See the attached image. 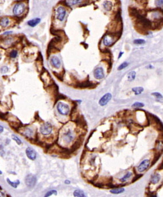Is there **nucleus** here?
Masks as SVG:
<instances>
[{
  "label": "nucleus",
  "instance_id": "nucleus-38",
  "mask_svg": "<svg viewBox=\"0 0 163 197\" xmlns=\"http://www.w3.org/2000/svg\"><path fill=\"white\" fill-rule=\"evenodd\" d=\"M0 197H5L4 194L2 193V192H0Z\"/></svg>",
  "mask_w": 163,
  "mask_h": 197
},
{
  "label": "nucleus",
  "instance_id": "nucleus-3",
  "mask_svg": "<svg viewBox=\"0 0 163 197\" xmlns=\"http://www.w3.org/2000/svg\"><path fill=\"white\" fill-rule=\"evenodd\" d=\"M39 130L42 135L44 136L49 135L52 132L53 128H52L51 123L49 122H45L40 127Z\"/></svg>",
  "mask_w": 163,
  "mask_h": 197
},
{
  "label": "nucleus",
  "instance_id": "nucleus-7",
  "mask_svg": "<svg viewBox=\"0 0 163 197\" xmlns=\"http://www.w3.org/2000/svg\"><path fill=\"white\" fill-rule=\"evenodd\" d=\"M26 154L27 157L28 158V159H30V160L34 161L36 158V152L35 151L34 149L32 147H28L26 148Z\"/></svg>",
  "mask_w": 163,
  "mask_h": 197
},
{
  "label": "nucleus",
  "instance_id": "nucleus-37",
  "mask_svg": "<svg viewBox=\"0 0 163 197\" xmlns=\"http://www.w3.org/2000/svg\"><path fill=\"white\" fill-rule=\"evenodd\" d=\"M64 183L65 184H70L71 183V181L70 180H65Z\"/></svg>",
  "mask_w": 163,
  "mask_h": 197
},
{
  "label": "nucleus",
  "instance_id": "nucleus-2",
  "mask_svg": "<svg viewBox=\"0 0 163 197\" xmlns=\"http://www.w3.org/2000/svg\"><path fill=\"white\" fill-rule=\"evenodd\" d=\"M117 39H118V37L117 35L112 34H108L105 35L104 37V44L107 47H110L115 43Z\"/></svg>",
  "mask_w": 163,
  "mask_h": 197
},
{
  "label": "nucleus",
  "instance_id": "nucleus-21",
  "mask_svg": "<svg viewBox=\"0 0 163 197\" xmlns=\"http://www.w3.org/2000/svg\"><path fill=\"white\" fill-rule=\"evenodd\" d=\"M6 181H7L8 183L10 185V186L15 188H16L17 187H18V186H19L20 184V181L19 180H16L15 181H12L10 180L9 179H8H8H6Z\"/></svg>",
  "mask_w": 163,
  "mask_h": 197
},
{
  "label": "nucleus",
  "instance_id": "nucleus-24",
  "mask_svg": "<svg viewBox=\"0 0 163 197\" xmlns=\"http://www.w3.org/2000/svg\"><path fill=\"white\" fill-rule=\"evenodd\" d=\"M135 75H136V73L135 71H131L128 74V75H127V79H128V81H132L133 80H134V79L135 78Z\"/></svg>",
  "mask_w": 163,
  "mask_h": 197
},
{
  "label": "nucleus",
  "instance_id": "nucleus-30",
  "mask_svg": "<svg viewBox=\"0 0 163 197\" xmlns=\"http://www.w3.org/2000/svg\"><path fill=\"white\" fill-rule=\"evenodd\" d=\"M134 43L137 45H140V44H144L145 43V41L142 39H137L134 41Z\"/></svg>",
  "mask_w": 163,
  "mask_h": 197
},
{
  "label": "nucleus",
  "instance_id": "nucleus-4",
  "mask_svg": "<svg viewBox=\"0 0 163 197\" xmlns=\"http://www.w3.org/2000/svg\"><path fill=\"white\" fill-rule=\"evenodd\" d=\"M57 109L58 113L63 115H67L70 111L68 105L63 102H58L57 103Z\"/></svg>",
  "mask_w": 163,
  "mask_h": 197
},
{
  "label": "nucleus",
  "instance_id": "nucleus-33",
  "mask_svg": "<svg viewBox=\"0 0 163 197\" xmlns=\"http://www.w3.org/2000/svg\"><path fill=\"white\" fill-rule=\"evenodd\" d=\"M9 70V69L7 66H2L0 69V71L1 73H6Z\"/></svg>",
  "mask_w": 163,
  "mask_h": 197
},
{
  "label": "nucleus",
  "instance_id": "nucleus-22",
  "mask_svg": "<svg viewBox=\"0 0 163 197\" xmlns=\"http://www.w3.org/2000/svg\"><path fill=\"white\" fill-rule=\"evenodd\" d=\"M104 8L106 11H110L112 8V4L110 1H106L104 3Z\"/></svg>",
  "mask_w": 163,
  "mask_h": 197
},
{
  "label": "nucleus",
  "instance_id": "nucleus-12",
  "mask_svg": "<svg viewBox=\"0 0 163 197\" xmlns=\"http://www.w3.org/2000/svg\"><path fill=\"white\" fill-rule=\"evenodd\" d=\"M94 76L97 79H101L104 77V70L102 67H98L94 71Z\"/></svg>",
  "mask_w": 163,
  "mask_h": 197
},
{
  "label": "nucleus",
  "instance_id": "nucleus-19",
  "mask_svg": "<svg viewBox=\"0 0 163 197\" xmlns=\"http://www.w3.org/2000/svg\"><path fill=\"white\" fill-rule=\"evenodd\" d=\"M9 23V20L8 17H3L0 19V25L2 27H6Z\"/></svg>",
  "mask_w": 163,
  "mask_h": 197
},
{
  "label": "nucleus",
  "instance_id": "nucleus-34",
  "mask_svg": "<svg viewBox=\"0 0 163 197\" xmlns=\"http://www.w3.org/2000/svg\"><path fill=\"white\" fill-rule=\"evenodd\" d=\"M156 5L157 7L159 8H161L163 6V1L162 0H160V1H156Z\"/></svg>",
  "mask_w": 163,
  "mask_h": 197
},
{
  "label": "nucleus",
  "instance_id": "nucleus-27",
  "mask_svg": "<svg viewBox=\"0 0 163 197\" xmlns=\"http://www.w3.org/2000/svg\"><path fill=\"white\" fill-rule=\"evenodd\" d=\"M12 138L13 140H15V142L18 145H20V144H22V142H21V140L20 139L19 137H18L17 136L15 135H12Z\"/></svg>",
  "mask_w": 163,
  "mask_h": 197
},
{
  "label": "nucleus",
  "instance_id": "nucleus-40",
  "mask_svg": "<svg viewBox=\"0 0 163 197\" xmlns=\"http://www.w3.org/2000/svg\"><path fill=\"white\" fill-rule=\"evenodd\" d=\"M11 33H12V32H11V31H10V32H6V33H4V34H11Z\"/></svg>",
  "mask_w": 163,
  "mask_h": 197
},
{
  "label": "nucleus",
  "instance_id": "nucleus-1",
  "mask_svg": "<svg viewBox=\"0 0 163 197\" xmlns=\"http://www.w3.org/2000/svg\"><path fill=\"white\" fill-rule=\"evenodd\" d=\"M75 138V133L73 130L68 129L67 131L64 132L62 136V140L65 144H69L73 142Z\"/></svg>",
  "mask_w": 163,
  "mask_h": 197
},
{
  "label": "nucleus",
  "instance_id": "nucleus-10",
  "mask_svg": "<svg viewBox=\"0 0 163 197\" xmlns=\"http://www.w3.org/2000/svg\"><path fill=\"white\" fill-rule=\"evenodd\" d=\"M112 98V95L110 93H107L105 95H104L100 100H99V104L101 106H104L107 104V103Z\"/></svg>",
  "mask_w": 163,
  "mask_h": 197
},
{
  "label": "nucleus",
  "instance_id": "nucleus-23",
  "mask_svg": "<svg viewBox=\"0 0 163 197\" xmlns=\"http://www.w3.org/2000/svg\"><path fill=\"white\" fill-rule=\"evenodd\" d=\"M132 175V173L131 172H127V173L123 176V177L121 178L120 179V181L121 182H125V181H127V180L130 179V178L131 177Z\"/></svg>",
  "mask_w": 163,
  "mask_h": 197
},
{
  "label": "nucleus",
  "instance_id": "nucleus-11",
  "mask_svg": "<svg viewBox=\"0 0 163 197\" xmlns=\"http://www.w3.org/2000/svg\"><path fill=\"white\" fill-rule=\"evenodd\" d=\"M50 64L53 67L56 69H59L61 66V62L59 58L56 56H53L50 58Z\"/></svg>",
  "mask_w": 163,
  "mask_h": 197
},
{
  "label": "nucleus",
  "instance_id": "nucleus-6",
  "mask_svg": "<svg viewBox=\"0 0 163 197\" xmlns=\"http://www.w3.org/2000/svg\"><path fill=\"white\" fill-rule=\"evenodd\" d=\"M36 177L34 174H30L27 176L26 179H25V183H26V185L28 187H32L34 186L35 183H36Z\"/></svg>",
  "mask_w": 163,
  "mask_h": 197
},
{
  "label": "nucleus",
  "instance_id": "nucleus-9",
  "mask_svg": "<svg viewBox=\"0 0 163 197\" xmlns=\"http://www.w3.org/2000/svg\"><path fill=\"white\" fill-rule=\"evenodd\" d=\"M66 15V10L63 6H60L57 9V19L60 21H63Z\"/></svg>",
  "mask_w": 163,
  "mask_h": 197
},
{
  "label": "nucleus",
  "instance_id": "nucleus-13",
  "mask_svg": "<svg viewBox=\"0 0 163 197\" xmlns=\"http://www.w3.org/2000/svg\"><path fill=\"white\" fill-rule=\"evenodd\" d=\"M41 80L45 83V84H46L47 83L49 82H50V80H52L50 75L48 74V73L47 72V71H46V72L43 71V72L41 73Z\"/></svg>",
  "mask_w": 163,
  "mask_h": 197
},
{
  "label": "nucleus",
  "instance_id": "nucleus-25",
  "mask_svg": "<svg viewBox=\"0 0 163 197\" xmlns=\"http://www.w3.org/2000/svg\"><path fill=\"white\" fill-rule=\"evenodd\" d=\"M132 91L134 92L135 95L141 94L144 91V88L142 87H135L132 89Z\"/></svg>",
  "mask_w": 163,
  "mask_h": 197
},
{
  "label": "nucleus",
  "instance_id": "nucleus-28",
  "mask_svg": "<svg viewBox=\"0 0 163 197\" xmlns=\"http://www.w3.org/2000/svg\"><path fill=\"white\" fill-rule=\"evenodd\" d=\"M144 106V104L142 103H140V102H135L132 105V107L133 108H141V107H143Z\"/></svg>",
  "mask_w": 163,
  "mask_h": 197
},
{
  "label": "nucleus",
  "instance_id": "nucleus-35",
  "mask_svg": "<svg viewBox=\"0 0 163 197\" xmlns=\"http://www.w3.org/2000/svg\"><path fill=\"white\" fill-rule=\"evenodd\" d=\"M152 95H153V96H156V98H163L162 95L160 94V93L154 92V93H152Z\"/></svg>",
  "mask_w": 163,
  "mask_h": 197
},
{
  "label": "nucleus",
  "instance_id": "nucleus-39",
  "mask_svg": "<svg viewBox=\"0 0 163 197\" xmlns=\"http://www.w3.org/2000/svg\"><path fill=\"white\" fill-rule=\"evenodd\" d=\"M123 52H120V55L119 56V57H118V58H120V57L122 56V55H123Z\"/></svg>",
  "mask_w": 163,
  "mask_h": 197
},
{
  "label": "nucleus",
  "instance_id": "nucleus-26",
  "mask_svg": "<svg viewBox=\"0 0 163 197\" xmlns=\"http://www.w3.org/2000/svg\"><path fill=\"white\" fill-rule=\"evenodd\" d=\"M57 191L55 190H52L50 191H49L46 193L44 197H50L52 195H57Z\"/></svg>",
  "mask_w": 163,
  "mask_h": 197
},
{
  "label": "nucleus",
  "instance_id": "nucleus-29",
  "mask_svg": "<svg viewBox=\"0 0 163 197\" xmlns=\"http://www.w3.org/2000/svg\"><path fill=\"white\" fill-rule=\"evenodd\" d=\"M9 56L11 58H15L18 56V51L16 50H12L10 52Z\"/></svg>",
  "mask_w": 163,
  "mask_h": 197
},
{
  "label": "nucleus",
  "instance_id": "nucleus-5",
  "mask_svg": "<svg viewBox=\"0 0 163 197\" xmlns=\"http://www.w3.org/2000/svg\"><path fill=\"white\" fill-rule=\"evenodd\" d=\"M25 10V5L23 3H18L14 6L13 12L15 15H20L23 13Z\"/></svg>",
  "mask_w": 163,
  "mask_h": 197
},
{
  "label": "nucleus",
  "instance_id": "nucleus-32",
  "mask_svg": "<svg viewBox=\"0 0 163 197\" xmlns=\"http://www.w3.org/2000/svg\"><path fill=\"white\" fill-rule=\"evenodd\" d=\"M128 63L127 62H124L122 64H120V66L118 67V70H122V69H124V68H126L127 66H128Z\"/></svg>",
  "mask_w": 163,
  "mask_h": 197
},
{
  "label": "nucleus",
  "instance_id": "nucleus-14",
  "mask_svg": "<svg viewBox=\"0 0 163 197\" xmlns=\"http://www.w3.org/2000/svg\"><path fill=\"white\" fill-rule=\"evenodd\" d=\"M92 85H94V84L92 82H90V81H84L82 82H79L77 84V86L78 87L81 88H89Z\"/></svg>",
  "mask_w": 163,
  "mask_h": 197
},
{
  "label": "nucleus",
  "instance_id": "nucleus-16",
  "mask_svg": "<svg viewBox=\"0 0 163 197\" xmlns=\"http://www.w3.org/2000/svg\"><path fill=\"white\" fill-rule=\"evenodd\" d=\"M40 22H41V19L36 18L28 21L27 24L28 26H31L32 27H34L36 26V25H38L40 23Z\"/></svg>",
  "mask_w": 163,
  "mask_h": 197
},
{
  "label": "nucleus",
  "instance_id": "nucleus-36",
  "mask_svg": "<svg viewBox=\"0 0 163 197\" xmlns=\"http://www.w3.org/2000/svg\"><path fill=\"white\" fill-rule=\"evenodd\" d=\"M4 131V127L1 126V125H0V133H1L2 132H3Z\"/></svg>",
  "mask_w": 163,
  "mask_h": 197
},
{
  "label": "nucleus",
  "instance_id": "nucleus-42",
  "mask_svg": "<svg viewBox=\"0 0 163 197\" xmlns=\"http://www.w3.org/2000/svg\"><path fill=\"white\" fill-rule=\"evenodd\" d=\"M2 173V171H1V170H0V174H1Z\"/></svg>",
  "mask_w": 163,
  "mask_h": 197
},
{
  "label": "nucleus",
  "instance_id": "nucleus-8",
  "mask_svg": "<svg viewBox=\"0 0 163 197\" xmlns=\"http://www.w3.org/2000/svg\"><path fill=\"white\" fill-rule=\"evenodd\" d=\"M150 165V161L149 159H146L141 162L137 167V170L139 172H143L145 171Z\"/></svg>",
  "mask_w": 163,
  "mask_h": 197
},
{
  "label": "nucleus",
  "instance_id": "nucleus-17",
  "mask_svg": "<svg viewBox=\"0 0 163 197\" xmlns=\"http://www.w3.org/2000/svg\"><path fill=\"white\" fill-rule=\"evenodd\" d=\"M23 134L25 136L28 137H31L34 135L33 130L31 128H26L24 130H23Z\"/></svg>",
  "mask_w": 163,
  "mask_h": 197
},
{
  "label": "nucleus",
  "instance_id": "nucleus-15",
  "mask_svg": "<svg viewBox=\"0 0 163 197\" xmlns=\"http://www.w3.org/2000/svg\"><path fill=\"white\" fill-rule=\"evenodd\" d=\"M160 175L159 173H154L151 176L150 181L152 184H156L159 182L160 180Z\"/></svg>",
  "mask_w": 163,
  "mask_h": 197
},
{
  "label": "nucleus",
  "instance_id": "nucleus-41",
  "mask_svg": "<svg viewBox=\"0 0 163 197\" xmlns=\"http://www.w3.org/2000/svg\"><path fill=\"white\" fill-rule=\"evenodd\" d=\"M151 197H157V196H156V195H152Z\"/></svg>",
  "mask_w": 163,
  "mask_h": 197
},
{
  "label": "nucleus",
  "instance_id": "nucleus-20",
  "mask_svg": "<svg viewBox=\"0 0 163 197\" xmlns=\"http://www.w3.org/2000/svg\"><path fill=\"white\" fill-rule=\"evenodd\" d=\"M124 191H125V189L124 188L120 187L113 188V189L110 190V192L113 194H120L123 193Z\"/></svg>",
  "mask_w": 163,
  "mask_h": 197
},
{
  "label": "nucleus",
  "instance_id": "nucleus-31",
  "mask_svg": "<svg viewBox=\"0 0 163 197\" xmlns=\"http://www.w3.org/2000/svg\"><path fill=\"white\" fill-rule=\"evenodd\" d=\"M80 1L79 0H73V1H66V2H67V4L69 5L70 6L73 5H75L76 4H78V2H79Z\"/></svg>",
  "mask_w": 163,
  "mask_h": 197
},
{
  "label": "nucleus",
  "instance_id": "nucleus-18",
  "mask_svg": "<svg viewBox=\"0 0 163 197\" xmlns=\"http://www.w3.org/2000/svg\"><path fill=\"white\" fill-rule=\"evenodd\" d=\"M74 197H87L84 191L81 190H76L73 192Z\"/></svg>",
  "mask_w": 163,
  "mask_h": 197
}]
</instances>
